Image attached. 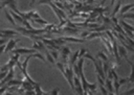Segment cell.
Returning a JSON list of instances; mask_svg holds the SVG:
<instances>
[{
  "label": "cell",
  "mask_w": 134,
  "mask_h": 95,
  "mask_svg": "<svg viewBox=\"0 0 134 95\" xmlns=\"http://www.w3.org/2000/svg\"><path fill=\"white\" fill-rule=\"evenodd\" d=\"M13 77H14V68H12L9 71H8V73H7V75L1 80V82H0V88L1 87H3L4 85H6L9 80H12L13 79Z\"/></svg>",
  "instance_id": "5"
},
{
  "label": "cell",
  "mask_w": 134,
  "mask_h": 95,
  "mask_svg": "<svg viewBox=\"0 0 134 95\" xmlns=\"http://www.w3.org/2000/svg\"><path fill=\"white\" fill-rule=\"evenodd\" d=\"M53 3L57 5V7H58V8H60V9H63V10H64V8H65V7H64V4H62V3H61V2H59V1H54Z\"/></svg>",
  "instance_id": "18"
},
{
  "label": "cell",
  "mask_w": 134,
  "mask_h": 95,
  "mask_svg": "<svg viewBox=\"0 0 134 95\" xmlns=\"http://www.w3.org/2000/svg\"><path fill=\"white\" fill-rule=\"evenodd\" d=\"M6 89H7V86H6V85H5V86H3V87H1V88H0V95H2V94L5 92V90H6Z\"/></svg>",
  "instance_id": "23"
},
{
  "label": "cell",
  "mask_w": 134,
  "mask_h": 95,
  "mask_svg": "<svg viewBox=\"0 0 134 95\" xmlns=\"http://www.w3.org/2000/svg\"><path fill=\"white\" fill-rule=\"evenodd\" d=\"M13 53H19V54H34L36 53V49L34 48H15L13 50Z\"/></svg>",
  "instance_id": "4"
},
{
  "label": "cell",
  "mask_w": 134,
  "mask_h": 95,
  "mask_svg": "<svg viewBox=\"0 0 134 95\" xmlns=\"http://www.w3.org/2000/svg\"><path fill=\"white\" fill-rule=\"evenodd\" d=\"M32 48L36 49V50H38V51H42V49H41V47L39 46L38 42H34V44H32Z\"/></svg>",
  "instance_id": "19"
},
{
  "label": "cell",
  "mask_w": 134,
  "mask_h": 95,
  "mask_svg": "<svg viewBox=\"0 0 134 95\" xmlns=\"http://www.w3.org/2000/svg\"><path fill=\"white\" fill-rule=\"evenodd\" d=\"M70 54V48L67 46H62L61 47V55H66L68 56Z\"/></svg>",
  "instance_id": "11"
},
{
  "label": "cell",
  "mask_w": 134,
  "mask_h": 95,
  "mask_svg": "<svg viewBox=\"0 0 134 95\" xmlns=\"http://www.w3.org/2000/svg\"><path fill=\"white\" fill-rule=\"evenodd\" d=\"M45 54H46V58H47L51 64H54V58L52 57V55L50 54V52L46 50V51H45Z\"/></svg>",
  "instance_id": "14"
},
{
  "label": "cell",
  "mask_w": 134,
  "mask_h": 95,
  "mask_svg": "<svg viewBox=\"0 0 134 95\" xmlns=\"http://www.w3.org/2000/svg\"><path fill=\"white\" fill-rule=\"evenodd\" d=\"M23 25H24V27L25 28H27V29H34L32 27H31V25L29 24V22H28V20H25L24 19V21H23V23H22Z\"/></svg>",
  "instance_id": "16"
},
{
  "label": "cell",
  "mask_w": 134,
  "mask_h": 95,
  "mask_svg": "<svg viewBox=\"0 0 134 95\" xmlns=\"http://www.w3.org/2000/svg\"><path fill=\"white\" fill-rule=\"evenodd\" d=\"M7 73H8V72H1V73H0V80H2V79L7 75Z\"/></svg>",
  "instance_id": "26"
},
{
  "label": "cell",
  "mask_w": 134,
  "mask_h": 95,
  "mask_svg": "<svg viewBox=\"0 0 134 95\" xmlns=\"http://www.w3.org/2000/svg\"><path fill=\"white\" fill-rule=\"evenodd\" d=\"M85 53H86V49L82 48V49L80 50V58H81V57H83V55H85Z\"/></svg>",
  "instance_id": "24"
},
{
  "label": "cell",
  "mask_w": 134,
  "mask_h": 95,
  "mask_svg": "<svg viewBox=\"0 0 134 95\" xmlns=\"http://www.w3.org/2000/svg\"><path fill=\"white\" fill-rule=\"evenodd\" d=\"M34 22H36V23H39V24H42V25H47V24H49L47 21H45L44 19H42V18H38V19H34Z\"/></svg>",
  "instance_id": "13"
},
{
  "label": "cell",
  "mask_w": 134,
  "mask_h": 95,
  "mask_svg": "<svg viewBox=\"0 0 134 95\" xmlns=\"http://www.w3.org/2000/svg\"><path fill=\"white\" fill-rule=\"evenodd\" d=\"M53 1H59V0H40L39 4H49L50 2H53Z\"/></svg>",
  "instance_id": "17"
},
{
  "label": "cell",
  "mask_w": 134,
  "mask_h": 95,
  "mask_svg": "<svg viewBox=\"0 0 134 95\" xmlns=\"http://www.w3.org/2000/svg\"><path fill=\"white\" fill-rule=\"evenodd\" d=\"M17 30L20 31L22 34L30 38L31 35H41L43 33H47L48 31L45 28H41V29H27L25 27H17Z\"/></svg>",
  "instance_id": "1"
},
{
  "label": "cell",
  "mask_w": 134,
  "mask_h": 95,
  "mask_svg": "<svg viewBox=\"0 0 134 95\" xmlns=\"http://www.w3.org/2000/svg\"><path fill=\"white\" fill-rule=\"evenodd\" d=\"M22 82H23V80L12 79V80H9V81L6 84V86H7V88H10V87H18V86H22Z\"/></svg>",
  "instance_id": "7"
},
{
  "label": "cell",
  "mask_w": 134,
  "mask_h": 95,
  "mask_svg": "<svg viewBox=\"0 0 134 95\" xmlns=\"http://www.w3.org/2000/svg\"><path fill=\"white\" fill-rule=\"evenodd\" d=\"M16 0H5V1H1V5L4 7V6H6V5H8V3H10V2H15Z\"/></svg>",
  "instance_id": "21"
},
{
  "label": "cell",
  "mask_w": 134,
  "mask_h": 95,
  "mask_svg": "<svg viewBox=\"0 0 134 95\" xmlns=\"http://www.w3.org/2000/svg\"><path fill=\"white\" fill-rule=\"evenodd\" d=\"M59 92H60V89H59V88H54L50 93H51V95H58Z\"/></svg>",
  "instance_id": "22"
},
{
  "label": "cell",
  "mask_w": 134,
  "mask_h": 95,
  "mask_svg": "<svg viewBox=\"0 0 134 95\" xmlns=\"http://www.w3.org/2000/svg\"><path fill=\"white\" fill-rule=\"evenodd\" d=\"M20 40L19 39H13V40H9L8 43L6 44V48H5V52H8V51H13L15 49V46L17 43H19Z\"/></svg>",
  "instance_id": "6"
},
{
  "label": "cell",
  "mask_w": 134,
  "mask_h": 95,
  "mask_svg": "<svg viewBox=\"0 0 134 95\" xmlns=\"http://www.w3.org/2000/svg\"><path fill=\"white\" fill-rule=\"evenodd\" d=\"M50 54L52 55V57L54 58V60H58V57H59V54H58V52L55 51V50H50Z\"/></svg>",
  "instance_id": "20"
},
{
  "label": "cell",
  "mask_w": 134,
  "mask_h": 95,
  "mask_svg": "<svg viewBox=\"0 0 134 95\" xmlns=\"http://www.w3.org/2000/svg\"><path fill=\"white\" fill-rule=\"evenodd\" d=\"M2 8H3V6H2L1 4H0V11H1V9H2Z\"/></svg>",
  "instance_id": "30"
},
{
  "label": "cell",
  "mask_w": 134,
  "mask_h": 95,
  "mask_svg": "<svg viewBox=\"0 0 134 95\" xmlns=\"http://www.w3.org/2000/svg\"><path fill=\"white\" fill-rule=\"evenodd\" d=\"M5 48H6V45H5V44L0 45V54H1L3 51H5Z\"/></svg>",
  "instance_id": "25"
},
{
  "label": "cell",
  "mask_w": 134,
  "mask_h": 95,
  "mask_svg": "<svg viewBox=\"0 0 134 95\" xmlns=\"http://www.w3.org/2000/svg\"><path fill=\"white\" fill-rule=\"evenodd\" d=\"M17 31L13 29H0V39H12L17 35Z\"/></svg>",
  "instance_id": "3"
},
{
  "label": "cell",
  "mask_w": 134,
  "mask_h": 95,
  "mask_svg": "<svg viewBox=\"0 0 134 95\" xmlns=\"http://www.w3.org/2000/svg\"><path fill=\"white\" fill-rule=\"evenodd\" d=\"M6 41H7V39H0V45L5 44V43H6Z\"/></svg>",
  "instance_id": "27"
},
{
  "label": "cell",
  "mask_w": 134,
  "mask_h": 95,
  "mask_svg": "<svg viewBox=\"0 0 134 95\" xmlns=\"http://www.w3.org/2000/svg\"><path fill=\"white\" fill-rule=\"evenodd\" d=\"M9 10V13H10V15L13 16V18L15 19V21H17V22H19V23H23V21H24V19L20 16V15H18L17 13H15L14 10H12V9H8Z\"/></svg>",
  "instance_id": "8"
},
{
  "label": "cell",
  "mask_w": 134,
  "mask_h": 95,
  "mask_svg": "<svg viewBox=\"0 0 134 95\" xmlns=\"http://www.w3.org/2000/svg\"><path fill=\"white\" fill-rule=\"evenodd\" d=\"M4 15H5V18L9 21V23L12 24V25H16V23H15V19L13 18V16L10 15V13H9V10H7V9H4Z\"/></svg>",
  "instance_id": "9"
},
{
  "label": "cell",
  "mask_w": 134,
  "mask_h": 95,
  "mask_svg": "<svg viewBox=\"0 0 134 95\" xmlns=\"http://www.w3.org/2000/svg\"><path fill=\"white\" fill-rule=\"evenodd\" d=\"M5 95H15V94H12V93H8V92H6V94Z\"/></svg>",
  "instance_id": "29"
},
{
  "label": "cell",
  "mask_w": 134,
  "mask_h": 95,
  "mask_svg": "<svg viewBox=\"0 0 134 95\" xmlns=\"http://www.w3.org/2000/svg\"><path fill=\"white\" fill-rule=\"evenodd\" d=\"M0 67H1V66H0Z\"/></svg>",
  "instance_id": "31"
},
{
  "label": "cell",
  "mask_w": 134,
  "mask_h": 95,
  "mask_svg": "<svg viewBox=\"0 0 134 95\" xmlns=\"http://www.w3.org/2000/svg\"><path fill=\"white\" fill-rule=\"evenodd\" d=\"M53 41H54V43H55L57 45H59L60 47H61V46H63V45L66 43V42H65V40H64L62 37H61V38H57V39H53Z\"/></svg>",
  "instance_id": "12"
},
{
  "label": "cell",
  "mask_w": 134,
  "mask_h": 95,
  "mask_svg": "<svg viewBox=\"0 0 134 95\" xmlns=\"http://www.w3.org/2000/svg\"><path fill=\"white\" fill-rule=\"evenodd\" d=\"M31 56L32 57H38V58H40L41 61H43V62H46V60H45V57L42 55V53H39V52H36V53H34V54H31Z\"/></svg>",
  "instance_id": "15"
},
{
  "label": "cell",
  "mask_w": 134,
  "mask_h": 95,
  "mask_svg": "<svg viewBox=\"0 0 134 95\" xmlns=\"http://www.w3.org/2000/svg\"><path fill=\"white\" fill-rule=\"evenodd\" d=\"M65 42H75V43H83L84 40H80V39H76V38H73V37H62Z\"/></svg>",
  "instance_id": "10"
},
{
  "label": "cell",
  "mask_w": 134,
  "mask_h": 95,
  "mask_svg": "<svg viewBox=\"0 0 134 95\" xmlns=\"http://www.w3.org/2000/svg\"><path fill=\"white\" fill-rule=\"evenodd\" d=\"M73 68H72V65H65V73L63 74L65 76V78L67 79V81L69 82L70 87L72 90H74V84H73V77H74V73H73Z\"/></svg>",
  "instance_id": "2"
},
{
  "label": "cell",
  "mask_w": 134,
  "mask_h": 95,
  "mask_svg": "<svg viewBox=\"0 0 134 95\" xmlns=\"http://www.w3.org/2000/svg\"><path fill=\"white\" fill-rule=\"evenodd\" d=\"M87 35H88V31H85V32L82 33V38H85V37H87Z\"/></svg>",
  "instance_id": "28"
}]
</instances>
